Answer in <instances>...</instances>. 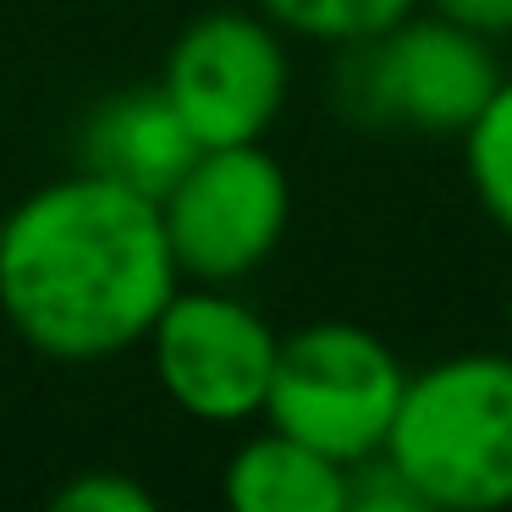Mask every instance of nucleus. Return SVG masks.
I'll return each mask as SVG.
<instances>
[{
  "label": "nucleus",
  "mask_w": 512,
  "mask_h": 512,
  "mask_svg": "<svg viewBox=\"0 0 512 512\" xmlns=\"http://www.w3.org/2000/svg\"><path fill=\"white\" fill-rule=\"evenodd\" d=\"M182 270L160 204L72 171L0 221V314L56 364H100L149 336Z\"/></svg>",
  "instance_id": "f257e3e1"
},
{
  "label": "nucleus",
  "mask_w": 512,
  "mask_h": 512,
  "mask_svg": "<svg viewBox=\"0 0 512 512\" xmlns=\"http://www.w3.org/2000/svg\"><path fill=\"white\" fill-rule=\"evenodd\" d=\"M380 452L430 512L512 507V353H452L408 375Z\"/></svg>",
  "instance_id": "f03ea898"
},
{
  "label": "nucleus",
  "mask_w": 512,
  "mask_h": 512,
  "mask_svg": "<svg viewBox=\"0 0 512 512\" xmlns=\"http://www.w3.org/2000/svg\"><path fill=\"white\" fill-rule=\"evenodd\" d=\"M496 83V45L430 12L336 50L331 105L358 133L463 138Z\"/></svg>",
  "instance_id": "7ed1b4c3"
},
{
  "label": "nucleus",
  "mask_w": 512,
  "mask_h": 512,
  "mask_svg": "<svg viewBox=\"0 0 512 512\" xmlns=\"http://www.w3.org/2000/svg\"><path fill=\"white\" fill-rule=\"evenodd\" d=\"M402 386L408 369L386 336L353 320H314L281 336L265 419L347 468L386 446Z\"/></svg>",
  "instance_id": "20e7f679"
},
{
  "label": "nucleus",
  "mask_w": 512,
  "mask_h": 512,
  "mask_svg": "<svg viewBox=\"0 0 512 512\" xmlns=\"http://www.w3.org/2000/svg\"><path fill=\"white\" fill-rule=\"evenodd\" d=\"M160 221L182 276L232 287L276 259L292 221V182L265 144H215L166 188Z\"/></svg>",
  "instance_id": "39448f33"
},
{
  "label": "nucleus",
  "mask_w": 512,
  "mask_h": 512,
  "mask_svg": "<svg viewBox=\"0 0 512 512\" xmlns=\"http://www.w3.org/2000/svg\"><path fill=\"white\" fill-rule=\"evenodd\" d=\"M155 380L188 419L248 424L265 413L281 336L254 303L226 287L171 292L160 320L144 336Z\"/></svg>",
  "instance_id": "423d86ee"
},
{
  "label": "nucleus",
  "mask_w": 512,
  "mask_h": 512,
  "mask_svg": "<svg viewBox=\"0 0 512 512\" xmlns=\"http://www.w3.org/2000/svg\"><path fill=\"white\" fill-rule=\"evenodd\" d=\"M160 89L204 149L259 144L292 89L281 28L259 12H204L166 50Z\"/></svg>",
  "instance_id": "0eeeda50"
},
{
  "label": "nucleus",
  "mask_w": 512,
  "mask_h": 512,
  "mask_svg": "<svg viewBox=\"0 0 512 512\" xmlns=\"http://www.w3.org/2000/svg\"><path fill=\"white\" fill-rule=\"evenodd\" d=\"M199 138L182 122V111L171 105V94L160 89H122L111 100H100L78 127V171H94L105 182L144 193V199H166V188L188 171V160L199 155Z\"/></svg>",
  "instance_id": "6e6552de"
},
{
  "label": "nucleus",
  "mask_w": 512,
  "mask_h": 512,
  "mask_svg": "<svg viewBox=\"0 0 512 512\" xmlns=\"http://www.w3.org/2000/svg\"><path fill=\"white\" fill-rule=\"evenodd\" d=\"M226 501L237 512H347V468L265 424L226 463Z\"/></svg>",
  "instance_id": "1a4fd4ad"
},
{
  "label": "nucleus",
  "mask_w": 512,
  "mask_h": 512,
  "mask_svg": "<svg viewBox=\"0 0 512 512\" xmlns=\"http://www.w3.org/2000/svg\"><path fill=\"white\" fill-rule=\"evenodd\" d=\"M254 12L270 17L292 39L342 50V45H358V39L397 28L402 17L419 12V0H254Z\"/></svg>",
  "instance_id": "9d476101"
},
{
  "label": "nucleus",
  "mask_w": 512,
  "mask_h": 512,
  "mask_svg": "<svg viewBox=\"0 0 512 512\" xmlns=\"http://www.w3.org/2000/svg\"><path fill=\"white\" fill-rule=\"evenodd\" d=\"M463 171L479 210L512 237V78L501 72L496 94L463 133Z\"/></svg>",
  "instance_id": "9b49d317"
},
{
  "label": "nucleus",
  "mask_w": 512,
  "mask_h": 512,
  "mask_svg": "<svg viewBox=\"0 0 512 512\" xmlns=\"http://www.w3.org/2000/svg\"><path fill=\"white\" fill-rule=\"evenodd\" d=\"M347 512H430V507L386 452H369L358 463H347Z\"/></svg>",
  "instance_id": "f8f14e48"
},
{
  "label": "nucleus",
  "mask_w": 512,
  "mask_h": 512,
  "mask_svg": "<svg viewBox=\"0 0 512 512\" xmlns=\"http://www.w3.org/2000/svg\"><path fill=\"white\" fill-rule=\"evenodd\" d=\"M56 512H155V490H144L122 468H89V474L67 479L50 496Z\"/></svg>",
  "instance_id": "ddd939ff"
},
{
  "label": "nucleus",
  "mask_w": 512,
  "mask_h": 512,
  "mask_svg": "<svg viewBox=\"0 0 512 512\" xmlns=\"http://www.w3.org/2000/svg\"><path fill=\"white\" fill-rule=\"evenodd\" d=\"M430 12H441L446 23L468 28L479 39H512V0H430Z\"/></svg>",
  "instance_id": "4468645a"
},
{
  "label": "nucleus",
  "mask_w": 512,
  "mask_h": 512,
  "mask_svg": "<svg viewBox=\"0 0 512 512\" xmlns=\"http://www.w3.org/2000/svg\"><path fill=\"white\" fill-rule=\"evenodd\" d=\"M507 331H512V292H507Z\"/></svg>",
  "instance_id": "2eb2a0df"
}]
</instances>
